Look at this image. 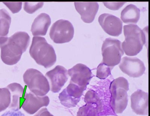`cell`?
<instances>
[{"mask_svg":"<svg viewBox=\"0 0 150 116\" xmlns=\"http://www.w3.org/2000/svg\"><path fill=\"white\" fill-rule=\"evenodd\" d=\"M30 42V37L25 32H17L10 37L0 38L1 59L8 65L16 64Z\"/></svg>","mask_w":150,"mask_h":116,"instance_id":"cell-1","label":"cell"},{"mask_svg":"<svg viewBox=\"0 0 150 116\" xmlns=\"http://www.w3.org/2000/svg\"><path fill=\"white\" fill-rule=\"evenodd\" d=\"M29 53L38 64L45 68L52 66L57 61L54 48L43 37H33Z\"/></svg>","mask_w":150,"mask_h":116,"instance_id":"cell-2","label":"cell"},{"mask_svg":"<svg viewBox=\"0 0 150 116\" xmlns=\"http://www.w3.org/2000/svg\"><path fill=\"white\" fill-rule=\"evenodd\" d=\"M125 40L122 44V49L128 56L137 55L146 43V34L137 25L124 26Z\"/></svg>","mask_w":150,"mask_h":116,"instance_id":"cell-3","label":"cell"},{"mask_svg":"<svg viewBox=\"0 0 150 116\" xmlns=\"http://www.w3.org/2000/svg\"><path fill=\"white\" fill-rule=\"evenodd\" d=\"M129 90V82L124 77H118L110 83V105L115 113H122L126 109L128 102L127 91Z\"/></svg>","mask_w":150,"mask_h":116,"instance_id":"cell-4","label":"cell"},{"mask_svg":"<svg viewBox=\"0 0 150 116\" xmlns=\"http://www.w3.org/2000/svg\"><path fill=\"white\" fill-rule=\"evenodd\" d=\"M23 78L25 84L36 95L44 96L50 91V84L47 78L37 69H27L23 74Z\"/></svg>","mask_w":150,"mask_h":116,"instance_id":"cell-5","label":"cell"},{"mask_svg":"<svg viewBox=\"0 0 150 116\" xmlns=\"http://www.w3.org/2000/svg\"><path fill=\"white\" fill-rule=\"evenodd\" d=\"M124 53L122 43L118 40L108 38L103 41L102 47V62L107 66L114 68L118 65Z\"/></svg>","mask_w":150,"mask_h":116,"instance_id":"cell-6","label":"cell"},{"mask_svg":"<svg viewBox=\"0 0 150 116\" xmlns=\"http://www.w3.org/2000/svg\"><path fill=\"white\" fill-rule=\"evenodd\" d=\"M74 35V28L71 22L60 19L53 23L50 36L54 43L63 44L71 40Z\"/></svg>","mask_w":150,"mask_h":116,"instance_id":"cell-7","label":"cell"},{"mask_svg":"<svg viewBox=\"0 0 150 116\" xmlns=\"http://www.w3.org/2000/svg\"><path fill=\"white\" fill-rule=\"evenodd\" d=\"M86 87H81L70 83L59 96L61 104L67 108L75 107L80 100Z\"/></svg>","mask_w":150,"mask_h":116,"instance_id":"cell-8","label":"cell"},{"mask_svg":"<svg viewBox=\"0 0 150 116\" xmlns=\"http://www.w3.org/2000/svg\"><path fill=\"white\" fill-rule=\"evenodd\" d=\"M68 75L67 69L59 65L46 73L45 77L49 82L50 90L54 93L59 92L68 80Z\"/></svg>","mask_w":150,"mask_h":116,"instance_id":"cell-9","label":"cell"},{"mask_svg":"<svg viewBox=\"0 0 150 116\" xmlns=\"http://www.w3.org/2000/svg\"><path fill=\"white\" fill-rule=\"evenodd\" d=\"M67 72L71 77L70 83L81 87H87L93 77L90 69L81 63L76 64Z\"/></svg>","mask_w":150,"mask_h":116,"instance_id":"cell-10","label":"cell"},{"mask_svg":"<svg viewBox=\"0 0 150 116\" xmlns=\"http://www.w3.org/2000/svg\"><path fill=\"white\" fill-rule=\"evenodd\" d=\"M119 68L122 72L132 77H139L145 71L144 62L137 57H124L120 62Z\"/></svg>","mask_w":150,"mask_h":116,"instance_id":"cell-11","label":"cell"},{"mask_svg":"<svg viewBox=\"0 0 150 116\" xmlns=\"http://www.w3.org/2000/svg\"><path fill=\"white\" fill-rule=\"evenodd\" d=\"M23 99L22 107L26 112L29 114H35L42 107L48 106L50 102L48 96H38L32 92H26Z\"/></svg>","mask_w":150,"mask_h":116,"instance_id":"cell-12","label":"cell"},{"mask_svg":"<svg viewBox=\"0 0 150 116\" xmlns=\"http://www.w3.org/2000/svg\"><path fill=\"white\" fill-rule=\"evenodd\" d=\"M98 21L102 28L109 35L117 37L122 33V23L117 17L104 13L99 16Z\"/></svg>","mask_w":150,"mask_h":116,"instance_id":"cell-13","label":"cell"},{"mask_svg":"<svg viewBox=\"0 0 150 116\" xmlns=\"http://www.w3.org/2000/svg\"><path fill=\"white\" fill-rule=\"evenodd\" d=\"M131 108L137 115H147L148 113V94L137 90L131 96Z\"/></svg>","mask_w":150,"mask_h":116,"instance_id":"cell-14","label":"cell"},{"mask_svg":"<svg viewBox=\"0 0 150 116\" xmlns=\"http://www.w3.org/2000/svg\"><path fill=\"white\" fill-rule=\"evenodd\" d=\"M74 5L76 10L81 15L83 22L90 23L93 21L99 9L98 3L77 2H74Z\"/></svg>","mask_w":150,"mask_h":116,"instance_id":"cell-15","label":"cell"},{"mask_svg":"<svg viewBox=\"0 0 150 116\" xmlns=\"http://www.w3.org/2000/svg\"><path fill=\"white\" fill-rule=\"evenodd\" d=\"M51 23L50 16L46 13H41L35 18L32 24L31 29L32 34L35 37L46 35Z\"/></svg>","mask_w":150,"mask_h":116,"instance_id":"cell-16","label":"cell"},{"mask_svg":"<svg viewBox=\"0 0 150 116\" xmlns=\"http://www.w3.org/2000/svg\"><path fill=\"white\" fill-rule=\"evenodd\" d=\"M6 88L9 90L11 94L9 109L20 110L22 107V102L24 99V88L17 83L9 84Z\"/></svg>","mask_w":150,"mask_h":116,"instance_id":"cell-17","label":"cell"},{"mask_svg":"<svg viewBox=\"0 0 150 116\" xmlns=\"http://www.w3.org/2000/svg\"><path fill=\"white\" fill-rule=\"evenodd\" d=\"M121 18L125 23L134 25L140 18V10L134 4H129L122 11Z\"/></svg>","mask_w":150,"mask_h":116,"instance_id":"cell-18","label":"cell"},{"mask_svg":"<svg viewBox=\"0 0 150 116\" xmlns=\"http://www.w3.org/2000/svg\"><path fill=\"white\" fill-rule=\"evenodd\" d=\"M86 105L79 109L77 116H99L102 111L101 103L86 101Z\"/></svg>","mask_w":150,"mask_h":116,"instance_id":"cell-19","label":"cell"},{"mask_svg":"<svg viewBox=\"0 0 150 116\" xmlns=\"http://www.w3.org/2000/svg\"><path fill=\"white\" fill-rule=\"evenodd\" d=\"M11 23V17L5 9H0V38L7 37Z\"/></svg>","mask_w":150,"mask_h":116,"instance_id":"cell-20","label":"cell"},{"mask_svg":"<svg viewBox=\"0 0 150 116\" xmlns=\"http://www.w3.org/2000/svg\"><path fill=\"white\" fill-rule=\"evenodd\" d=\"M11 103V94L7 88H0V112L9 107Z\"/></svg>","mask_w":150,"mask_h":116,"instance_id":"cell-21","label":"cell"},{"mask_svg":"<svg viewBox=\"0 0 150 116\" xmlns=\"http://www.w3.org/2000/svg\"><path fill=\"white\" fill-rule=\"evenodd\" d=\"M113 67L107 66L102 62L97 67L96 76L100 79H104L111 74V70Z\"/></svg>","mask_w":150,"mask_h":116,"instance_id":"cell-22","label":"cell"},{"mask_svg":"<svg viewBox=\"0 0 150 116\" xmlns=\"http://www.w3.org/2000/svg\"><path fill=\"white\" fill-rule=\"evenodd\" d=\"M44 2H28L24 4V10L29 14L34 13L36 11L42 7Z\"/></svg>","mask_w":150,"mask_h":116,"instance_id":"cell-23","label":"cell"},{"mask_svg":"<svg viewBox=\"0 0 150 116\" xmlns=\"http://www.w3.org/2000/svg\"><path fill=\"white\" fill-rule=\"evenodd\" d=\"M3 3L6 5L7 7L9 8V9L13 13H16L19 12L22 8V2H3Z\"/></svg>","mask_w":150,"mask_h":116,"instance_id":"cell-24","label":"cell"},{"mask_svg":"<svg viewBox=\"0 0 150 116\" xmlns=\"http://www.w3.org/2000/svg\"><path fill=\"white\" fill-rule=\"evenodd\" d=\"M125 2H104L103 4L105 7H107L111 10H117L120 9L125 4Z\"/></svg>","mask_w":150,"mask_h":116,"instance_id":"cell-25","label":"cell"},{"mask_svg":"<svg viewBox=\"0 0 150 116\" xmlns=\"http://www.w3.org/2000/svg\"><path fill=\"white\" fill-rule=\"evenodd\" d=\"M1 116H25V115L20 110L10 109L3 113Z\"/></svg>","mask_w":150,"mask_h":116,"instance_id":"cell-26","label":"cell"},{"mask_svg":"<svg viewBox=\"0 0 150 116\" xmlns=\"http://www.w3.org/2000/svg\"><path fill=\"white\" fill-rule=\"evenodd\" d=\"M34 116H54L48 111L46 108H43L38 111Z\"/></svg>","mask_w":150,"mask_h":116,"instance_id":"cell-27","label":"cell"}]
</instances>
